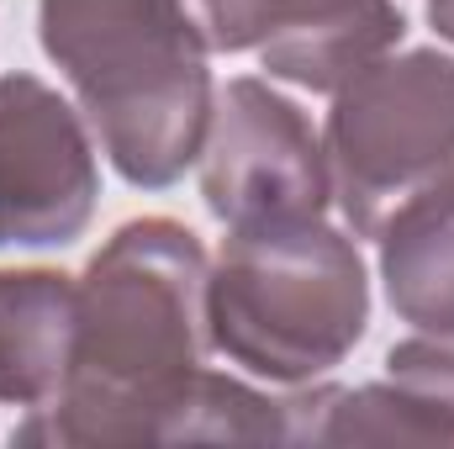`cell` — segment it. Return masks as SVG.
<instances>
[{
  "mask_svg": "<svg viewBox=\"0 0 454 449\" xmlns=\"http://www.w3.org/2000/svg\"><path fill=\"white\" fill-rule=\"evenodd\" d=\"M201 238L175 217H132L80 275V338L69 381L32 407L11 445H153L164 402L207 365Z\"/></svg>",
  "mask_w": 454,
  "mask_h": 449,
  "instance_id": "6da1fadb",
  "label": "cell"
},
{
  "mask_svg": "<svg viewBox=\"0 0 454 449\" xmlns=\"http://www.w3.org/2000/svg\"><path fill=\"white\" fill-rule=\"evenodd\" d=\"M37 43L127 185L185 180L217 101L212 48L185 0H37Z\"/></svg>",
  "mask_w": 454,
  "mask_h": 449,
  "instance_id": "7a4b0ae2",
  "label": "cell"
},
{
  "mask_svg": "<svg viewBox=\"0 0 454 449\" xmlns=\"http://www.w3.org/2000/svg\"><path fill=\"white\" fill-rule=\"evenodd\" d=\"M212 354L280 391L323 381L370 328V270L328 217L232 227L207 275Z\"/></svg>",
  "mask_w": 454,
  "mask_h": 449,
  "instance_id": "3957f363",
  "label": "cell"
},
{
  "mask_svg": "<svg viewBox=\"0 0 454 449\" xmlns=\"http://www.w3.org/2000/svg\"><path fill=\"white\" fill-rule=\"evenodd\" d=\"M323 154L343 227L375 238L412 191L454 169V53L407 48L343 80Z\"/></svg>",
  "mask_w": 454,
  "mask_h": 449,
  "instance_id": "277c9868",
  "label": "cell"
},
{
  "mask_svg": "<svg viewBox=\"0 0 454 449\" xmlns=\"http://www.w3.org/2000/svg\"><path fill=\"white\" fill-rule=\"evenodd\" d=\"M201 201L217 223L264 227L323 217L333 207L323 132L275 80L238 75L212 101V127L201 143Z\"/></svg>",
  "mask_w": 454,
  "mask_h": 449,
  "instance_id": "5b68a950",
  "label": "cell"
},
{
  "mask_svg": "<svg viewBox=\"0 0 454 449\" xmlns=\"http://www.w3.org/2000/svg\"><path fill=\"white\" fill-rule=\"evenodd\" d=\"M101 207L85 112L37 75H0V248H69Z\"/></svg>",
  "mask_w": 454,
  "mask_h": 449,
  "instance_id": "8992f818",
  "label": "cell"
},
{
  "mask_svg": "<svg viewBox=\"0 0 454 449\" xmlns=\"http://www.w3.org/2000/svg\"><path fill=\"white\" fill-rule=\"evenodd\" d=\"M402 37H407V11L396 0H291L280 27L254 53L270 80L333 96L343 80L396 53Z\"/></svg>",
  "mask_w": 454,
  "mask_h": 449,
  "instance_id": "52a82bcc",
  "label": "cell"
},
{
  "mask_svg": "<svg viewBox=\"0 0 454 449\" xmlns=\"http://www.w3.org/2000/svg\"><path fill=\"white\" fill-rule=\"evenodd\" d=\"M80 338V280L64 270H0V402L43 407L64 391Z\"/></svg>",
  "mask_w": 454,
  "mask_h": 449,
  "instance_id": "ba28073f",
  "label": "cell"
},
{
  "mask_svg": "<svg viewBox=\"0 0 454 449\" xmlns=\"http://www.w3.org/2000/svg\"><path fill=\"white\" fill-rule=\"evenodd\" d=\"M375 243L391 312L418 334H454V169L412 191Z\"/></svg>",
  "mask_w": 454,
  "mask_h": 449,
  "instance_id": "9c48e42d",
  "label": "cell"
},
{
  "mask_svg": "<svg viewBox=\"0 0 454 449\" xmlns=\"http://www.w3.org/2000/svg\"><path fill=\"white\" fill-rule=\"evenodd\" d=\"M386 381L423 413L434 445H454V334H412L386 354Z\"/></svg>",
  "mask_w": 454,
  "mask_h": 449,
  "instance_id": "30bf717a",
  "label": "cell"
},
{
  "mask_svg": "<svg viewBox=\"0 0 454 449\" xmlns=\"http://www.w3.org/2000/svg\"><path fill=\"white\" fill-rule=\"evenodd\" d=\"M185 11L212 53H254L280 27L291 0H185Z\"/></svg>",
  "mask_w": 454,
  "mask_h": 449,
  "instance_id": "8fae6325",
  "label": "cell"
},
{
  "mask_svg": "<svg viewBox=\"0 0 454 449\" xmlns=\"http://www.w3.org/2000/svg\"><path fill=\"white\" fill-rule=\"evenodd\" d=\"M423 11H428L434 32H439V37L454 48V0H423Z\"/></svg>",
  "mask_w": 454,
  "mask_h": 449,
  "instance_id": "7c38bea8",
  "label": "cell"
}]
</instances>
